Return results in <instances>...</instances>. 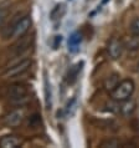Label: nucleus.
Masks as SVG:
<instances>
[{
	"label": "nucleus",
	"instance_id": "1",
	"mask_svg": "<svg viewBox=\"0 0 139 148\" xmlns=\"http://www.w3.org/2000/svg\"><path fill=\"white\" fill-rule=\"evenodd\" d=\"M134 88H136V85H134L133 80L125 79L123 81H121L117 87L112 91L113 100L117 101V102H123L125 100H128V98L133 95Z\"/></svg>",
	"mask_w": 139,
	"mask_h": 148
},
{
	"label": "nucleus",
	"instance_id": "2",
	"mask_svg": "<svg viewBox=\"0 0 139 148\" xmlns=\"http://www.w3.org/2000/svg\"><path fill=\"white\" fill-rule=\"evenodd\" d=\"M30 66H31V60L25 59L18 64H15L14 66H10L5 72H4L3 77H5V79H11V77H15V76H20V75H22V73H25L27 70L30 69Z\"/></svg>",
	"mask_w": 139,
	"mask_h": 148
},
{
	"label": "nucleus",
	"instance_id": "3",
	"mask_svg": "<svg viewBox=\"0 0 139 148\" xmlns=\"http://www.w3.org/2000/svg\"><path fill=\"white\" fill-rule=\"evenodd\" d=\"M31 26V18L30 15L21 16V19L15 24V26L11 32V38L13 39H20L29 31V29Z\"/></svg>",
	"mask_w": 139,
	"mask_h": 148
},
{
	"label": "nucleus",
	"instance_id": "4",
	"mask_svg": "<svg viewBox=\"0 0 139 148\" xmlns=\"http://www.w3.org/2000/svg\"><path fill=\"white\" fill-rule=\"evenodd\" d=\"M124 44L118 38H112L107 45V52L112 60H118L123 54Z\"/></svg>",
	"mask_w": 139,
	"mask_h": 148
},
{
	"label": "nucleus",
	"instance_id": "5",
	"mask_svg": "<svg viewBox=\"0 0 139 148\" xmlns=\"http://www.w3.org/2000/svg\"><path fill=\"white\" fill-rule=\"evenodd\" d=\"M24 120V112L22 110H15L13 112L7 113L5 117H3L1 122L5 125L6 127H16Z\"/></svg>",
	"mask_w": 139,
	"mask_h": 148
},
{
	"label": "nucleus",
	"instance_id": "6",
	"mask_svg": "<svg viewBox=\"0 0 139 148\" xmlns=\"http://www.w3.org/2000/svg\"><path fill=\"white\" fill-rule=\"evenodd\" d=\"M7 95H9L10 98H14V100L20 101L21 98H25L27 95V88L24 85L20 84H14L11 85L9 90H7Z\"/></svg>",
	"mask_w": 139,
	"mask_h": 148
},
{
	"label": "nucleus",
	"instance_id": "7",
	"mask_svg": "<svg viewBox=\"0 0 139 148\" xmlns=\"http://www.w3.org/2000/svg\"><path fill=\"white\" fill-rule=\"evenodd\" d=\"M20 145V139L16 136H4L0 139V147L3 148H15Z\"/></svg>",
	"mask_w": 139,
	"mask_h": 148
},
{
	"label": "nucleus",
	"instance_id": "8",
	"mask_svg": "<svg viewBox=\"0 0 139 148\" xmlns=\"http://www.w3.org/2000/svg\"><path fill=\"white\" fill-rule=\"evenodd\" d=\"M119 77H121L119 73H117V72L109 75L107 79H106V81H104L106 90H107V91H113V90L118 86V84H119Z\"/></svg>",
	"mask_w": 139,
	"mask_h": 148
},
{
	"label": "nucleus",
	"instance_id": "9",
	"mask_svg": "<svg viewBox=\"0 0 139 148\" xmlns=\"http://www.w3.org/2000/svg\"><path fill=\"white\" fill-rule=\"evenodd\" d=\"M134 111H136V102L134 101H128V100L123 101V105L121 106V112H122L123 116L128 117L134 112Z\"/></svg>",
	"mask_w": 139,
	"mask_h": 148
},
{
	"label": "nucleus",
	"instance_id": "10",
	"mask_svg": "<svg viewBox=\"0 0 139 148\" xmlns=\"http://www.w3.org/2000/svg\"><path fill=\"white\" fill-rule=\"evenodd\" d=\"M133 36H130V38L127 40V42L124 46L128 49V50H133V51H136L139 49V35H134L132 34Z\"/></svg>",
	"mask_w": 139,
	"mask_h": 148
},
{
	"label": "nucleus",
	"instance_id": "11",
	"mask_svg": "<svg viewBox=\"0 0 139 148\" xmlns=\"http://www.w3.org/2000/svg\"><path fill=\"white\" fill-rule=\"evenodd\" d=\"M80 42H81V35L78 32H75V34H72L71 38L68 39V49L71 51H76Z\"/></svg>",
	"mask_w": 139,
	"mask_h": 148
},
{
	"label": "nucleus",
	"instance_id": "12",
	"mask_svg": "<svg viewBox=\"0 0 139 148\" xmlns=\"http://www.w3.org/2000/svg\"><path fill=\"white\" fill-rule=\"evenodd\" d=\"M82 65H83V62L77 64L76 66H73L71 69V71L68 72V82L70 84H73V82H75V80L77 79V75H78V72L81 71V69H82Z\"/></svg>",
	"mask_w": 139,
	"mask_h": 148
},
{
	"label": "nucleus",
	"instance_id": "13",
	"mask_svg": "<svg viewBox=\"0 0 139 148\" xmlns=\"http://www.w3.org/2000/svg\"><path fill=\"white\" fill-rule=\"evenodd\" d=\"M45 101H46V107L47 108H50V106H51V91H50V86H48V82H47V79L45 77Z\"/></svg>",
	"mask_w": 139,
	"mask_h": 148
},
{
	"label": "nucleus",
	"instance_id": "14",
	"mask_svg": "<svg viewBox=\"0 0 139 148\" xmlns=\"http://www.w3.org/2000/svg\"><path fill=\"white\" fill-rule=\"evenodd\" d=\"M129 31L134 35H139V18H134L129 24Z\"/></svg>",
	"mask_w": 139,
	"mask_h": 148
},
{
	"label": "nucleus",
	"instance_id": "15",
	"mask_svg": "<svg viewBox=\"0 0 139 148\" xmlns=\"http://www.w3.org/2000/svg\"><path fill=\"white\" fill-rule=\"evenodd\" d=\"M63 8V5H56L55 8H54V10L51 11V14H50V18H51V20H56L57 18H60L61 15H62L63 13H60V10Z\"/></svg>",
	"mask_w": 139,
	"mask_h": 148
},
{
	"label": "nucleus",
	"instance_id": "16",
	"mask_svg": "<svg viewBox=\"0 0 139 148\" xmlns=\"http://www.w3.org/2000/svg\"><path fill=\"white\" fill-rule=\"evenodd\" d=\"M40 122H41V118H40V116H37V114H34V116H31L30 120H29V126L36 127Z\"/></svg>",
	"mask_w": 139,
	"mask_h": 148
},
{
	"label": "nucleus",
	"instance_id": "17",
	"mask_svg": "<svg viewBox=\"0 0 139 148\" xmlns=\"http://www.w3.org/2000/svg\"><path fill=\"white\" fill-rule=\"evenodd\" d=\"M102 148H107V147H118V142L114 141V139H111V141H106L101 145Z\"/></svg>",
	"mask_w": 139,
	"mask_h": 148
},
{
	"label": "nucleus",
	"instance_id": "18",
	"mask_svg": "<svg viewBox=\"0 0 139 148\" xmlns=\"http://www.w3.org/2000/svg\"><path fill=\"white\" fill-rule=\"evenodd\" d=\"M6 16H7V11L5 9H3V8H0V25L5 21Z\"/></svg>",
	"mask_w": 139,
	"mask_h": 148
},
{
	"label": "nucleus",
	"instance_id": "19",
	"mask_svg": "<svg viewBox=\"0 0 139 148\" xmlns=\"http://www.w3.org/2000/svg\"><path fill=\"white\" fill-rule=\"evenodd\" d=\"M56 41H55V45H54V49H57V45H59L61 41H62V38L61 36H56V39H55Z\"/></svg>",
	"mask_w": 139,
	"mask_h": 148
},
{
	"label": "nucleus",
	"instance_id": "20",
	"mask_svg": "<svg viewBox=\"0 0 139 148\" xmlns=\"http://www.w3.org/2000/svg\"><path fill=\"white\" fill-rule=\"evenodd\" d=\"M138 70H139V62H138Z\"/></svg>",
	"mask_w": 139,
	"mask_h": 148
}]
</instances>
